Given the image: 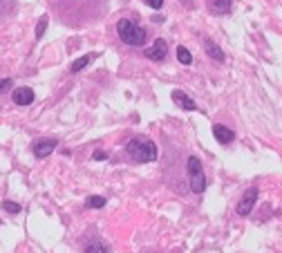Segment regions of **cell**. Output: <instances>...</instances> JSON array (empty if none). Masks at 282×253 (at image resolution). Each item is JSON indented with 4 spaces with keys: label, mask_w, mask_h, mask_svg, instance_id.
Segmentation results:
<instances>
[{
    "label": "cell",
    "mask_w": 282,
    "mask_h": 253,
    "mask_svg": "<svg viewBox=\"0 0 282 253\" xmlns=\"http://www.w3.org/2000/svg\"><path fill=\"white\" fill-rule=\"evenodd\" d=\"M85 206H88V208H103V206H106V197H101V195H90L88 200H85Z\"/></svg>",
    "instance_id": "5bb4252c"
},
{
    "label": "cell",
    "mask_w": 282,
    "mask_h": 253,
    "mask_svg": "<svg viewBox=\"0 0 282 253\" xmlns=\"http://www.w3.org/2000/svg\"><path fill=\"white\" fill-rule=\"evenodd\" d=\"M116 32H119V38L126 43V45L130 47H141L148 38V34H146L144 27H139L137 23L128 21V18H121L119 25H116Z\"/></svg>",
    "instance_id": "7a4b0ae2"
},
{
    "label": "cell",
    "mask_w": 282,
    "mask_h": 253,
    "mask_svg": "<svg viewBox=\"0 0 282 253\" xmlns=\"http://www.w3.org/2000/svg\"><path fill=\"white\" fill-rule=\"evenodd\" d=\"M204 49H206V54L211 56L213 61H217V63H224V52H222V47L217 45V43H213V41H204Z\"/></svg>",
    "instance_id": "30bf717a"
},
{
    "label": "cell",
    "mask_w": 282,
    "mask_h": 253,
    "mask_svg": "<svg viewBox=\"0 0 282 253\" xmlns=\"http://www.w3.org/2000/svg\"><path fill=\"white\" fill-rule=\"evenodd\" d=\"M146 5L152 9H162V5H164V0H146Z\"/></svg>",
    "instance_id": "ac0fdd59"
},
{
    "label": "cell",
    "mask_w": 282,
    "mask_h": 253,
    "mask_svg": "<svg viewBox=\"0 0 282 253\" xmlns=\"http://www.w3.org/2000/svg\"><path fill=\"white\" fill-rule=\"evenodd\" d=\"M144 54H146V59H150V61H164L168 54V43L164 38H157Z\"/></svg>",
    "instance_id": "8992f818"
},
{
    "label": "cell",
    "mask_w": 282,
    "mask_h": 253,
    "mask_svg": "<svg viewBox=\"0 0 282 253\" xmlns=\"http://www.w3.org/2000/svg\"><path fill=\"white\" fill-rule=\"evenodd\" d=\"M92 159H96V162H103V159H108V155L103 150H94V155H92Z\"/></svg>",
    "instance_id": "d6986e66"
},
{
    "label": "cell",
    "mask_w": 282,
    "mask_h": 253,
    "mask_svg": "<svg viewBox=\"0 0 282 253\" xmlns=\"http://www.w3.org/2000/svg\"><path fill=\"white\" fill-rule=\"evenodd\" d=\"M170 96H173V101H175L182 110H191V112H193V110H197L195 101L186 94V92H182V90H173V94H170Z\"/></svg>",
    "instance_id": "9c48e42d"
},
{
    "label": "cell",
    "mask_w": 282,
    "mask_h": 253,
    "mask_svg": "<svg viewBox=\"0 0 282 253\" xmlns=\"http://www.w3.org/2000/svg\"><path fill=\"white\" fill-rule=\"evenodd\" d=\"M213 134H215V139L219 141V144H224V146L235 141V132H233L231 128L222 126V123H215V126H213Z\"/></svg>",
    "instance_id": "52a82bcc"
},
{
    "label": "cell",
    "mask_w": 282,
    "mask_h": 253,
    "mask_svg": "<svg viewBox=\"0 0 282 253\" xmlns=\"http://www.w3.org/2000/svg\"><path fill=\"white\" fill-rule=\"evenodd\" d=\"M45 29H47V16H43L38 21V25H36V38H38V41L45 36Z\"/></svg>",
    "instance_id": "e0dca14e"
},
{
    "label": "cell",
    "mask_w": 282,
    "mask_h": 253,
    "mask_svg": "<svg viewBox=\"0 0 282 253\" xmlns=\"http://www.w3.org/2000/svg\"><path fill=\"white\" fill-rule=\"evenodd\" d=\"M54 150H56V139H36L32 144V152H34V157H38V159H45L47 155H52Z\"/></svg>",
    "instance_id": "5b68a950"
},
{
    "label": "cell",
    "mask_w": 282,
    "mask_h": 253,
    "mask_svg": "<svg viewBox=\"0 0 282 253\" xmlns=\"http://www.w3.org/2000/svg\"><path fill=\"white\" fill-rule=\"evenodd\" d=\"M126 155L130 157L132 162L148 164V162H155V159H157V146L152 144L150 139H146V137H134V139L128 141Z\"/></svg>",
    "instance_id": "6da1fadb"
},
{
    "label": "cell",
    "mask_w": 282,
    "mask_h": 253,
    "mask_svg": "<svg viewBox=\"0 0 282 253\" xmlns=\"http://www.w3.org/2000/svg\"><path fill=\"white\" fill-rule=\"evenodd\" d=\"M186 177H188V186L191 193L202 195L206 190V175H204V166L197 157H188L186 162Z\"/></svg>",
    "instance_id": "3957f363"
},
{
    "label": "cell",
    "mask_w": 282,
    "mask_h": 253,
    "mask_svg": "<svg viewBox=\"0 0 282 253\" xmlns=\"http://www.w3.org/2000/svg\"><path fill=\"white\" fill-rule=\"evenodd\" d=\"M108 244L101 242V240H90V242L83 244V253H108Z\"/></svg>",
    "instance_id": "7c38bea8"
},
{
    "label": "cell",
    "mask_w": 282,
    "mask_h": 253,
    "mask_svg": "<svg viewBox=\"0 0 282 253\" xmlns=\"http://www.w3.org/2000/svg\"><path fill=\"white\" fill-rule=\"evenodd\" d=\"M257 195H260V190H257L255 186L249 188L247 193H244V197L237 202V206H235V213L240 215V218H247V215H251V211H253V206H255V202H257Z\"/></svg>",
    "instance_id": "277c9868"
},
{
    "label": "cell",
    "mask_w": 282,
    "mask_h": 253,
    "mask_svg": "<svg viewBox=\"0 0 282 253\" xmlns=\"http://www.w3.org/2000/svg\"><path fill=\"white\" fill-rule=\"evenodd\" d=\"M3 211L16 215V213H21V204H18V202H11V200H5L3 202Z\"/></svg>",
    "instance_id": "2e32d148"
},
{
    "label": "cell",
    "mask_w": 282,
    "mask_h": 253,
    "mask_svg": "<svg viewBox=\"0 0 282 253\" xmlns=\"http://www.w3.org/2000/svg\"><path fill=\"white\" fill-rule=\"evenodd\" d=\"M88 63H90V56H81V59H76L74 63L70 65V72L72 74H76V72H81L83 67H88Z\"/></svg>",
    "instance_id": "9a60e30c"
},
{
    "label": "cell",
    "mask_w": 282,
    "mask_h": 253,
    "mask_svg": "<svg viewBox=\"0 0 282 253\" xmlns=\"http://www.w3.org/2000/svg\"><path fill=\"white\" fill-rule=\"evenodd\" d=\"M16 106H29L34 101V90L32 88H16L14 94H11Z\"/></svg>",
    "instance_id": "ba28073f"
},
{
    "label": "cell",
    "mask_w": 282,
    "mask_h": 253,
    "mask_svg": "<svg viewBox=\"0 0 282 253\" xmlns=\"http://www.w3.org/2000/svg\"><path fill=\"white\" fill-rule=\"evenodd\" d=\"M7 88H11V79H0V92H5Z\"/></svg>",
    "instance_id": "ffe728a7"
},
{
    "label": "cell",
    "mask_w": 282,
    "mask_h": 253,
    "mask_svg": "<svg viewBox=\"0 0 282 253\" xmlns=\"http://www.w3.org/2000/svg\"><path fill=\"white\" fill-rule=\"evenodd\" d=\"M177 61H179L182 65H191L193 63V54L188 52L184 45H179V47H177Z\"/></svg>",
    "instance_id": "4fadbf2b"
},
{
    "label": "cell",
    "mask_w": 282,
    "mask_h": 253,
    "mask_svg": "<svg viewBox=\"0 0 282 253\" xmlns=\"http://www.w3.org/2000/svg\"><path fill=\"white\" fill-rule=\"evenodd\" d=\"M231 9V0H208V11L215 16H224Z\"/></svg>",
    "instance_id": "8fae6325"
}]
</instances>
